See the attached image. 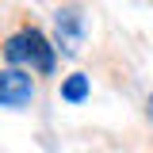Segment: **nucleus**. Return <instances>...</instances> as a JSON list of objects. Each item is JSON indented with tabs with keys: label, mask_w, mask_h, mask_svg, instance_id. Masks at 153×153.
I'll return each instance as SVG.
<instances>
[{
	"label": "nucleus",
	"mask_w": 153,
	"mask_h": 153,
	"mask_svg": "<svg viewBox=\"0 0 153 153\" xmlns=\"http://www.w3.org/2000/svg\"><path fill=\"white\" fill-rule=\"evenodd\" d=\"M88 92H92V84H88L84 73H69L61 80V100H65V103H84Z\"/></svg>",
	"instance_id": "obj_4"
},
{
	"label": "nucleus",
	"mask_w": 153,
	"mask_h": 153,
	"mask_svg": "<svg viewBox=\"0 0 153 153\" xmlns=\"http://www.w3.org/2000/svg\"><path fill=\"white\" fill-rule=\"evenodd\" d=\"M0 54H4V61H8L12 69H27V73L50 76V73H54V61H57V46H50L46 35L27 23V27H19L16 35L4 38Z\"/></svg>",
	"instance_id": "obj_1"
},
{
	"label": "nucleus",
	"mask_w": 153,
	"mask_h": 153,
	"mask_svg": "<svg viewBox=\"0 0 153 153\" xmlns=\"http://www.w3.org/2000/svg\"><path fill=\"white\" fill-rule=\"evenodd\" d=\"M35 100V80L27 69H0V107H27Z\"/></svg>",
	"instance_id": "obj_2"
},
{
	"label": "nucleus",
	"mask_w": 153,
	"mask_h": 153,
	"mask_svg": "<svg viewBox=\"0 0 153 153\" xmlns=\"http://www.w3.org/2000/svg\"><path fill=\"white\" fill-rule=\"evenodd\" d=\"M146 119L153 123V92H149V100H146Z\"/></svg>",
	"instance_id": "obj_5"
},
{
	"label": "nucleus",
	"mask_w": 153,
	"mask_h": 153,
	"mask_svg": "<svg viewBox=\"0 0 153 153\" xmlns=\"http://www.w3.org/2000/svg\"><path fill=\"white\" fill-rule=\"evenodd\" d=\"M54 27H57V50L76 54V46L84 42V16H80V8H57Z\"/></svg>",
	"instance_id": "obj_3"
}]
</instances>
